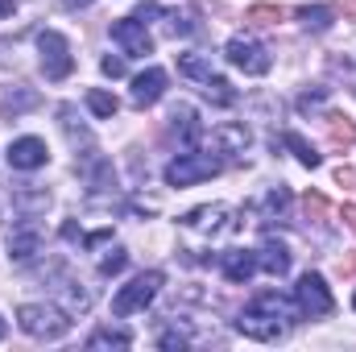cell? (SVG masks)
I'll return each instance as SVG.
<instances>
[{"mask_svg": "<svg viewBox=\"0 0 356 352\" xmlns=\"http://www.w3.org/2000/svg\"><path fill=\"white\" fill-rule=\"evenodd\" d=\"M294 319H298L294 298H286V294H277V290H261V294H253V303L241 311L236 332L249 336V340H257V344H273V340H282V336L290 332Z\"/></svg>", "mask_w": 356, "mask_h": 352, "instance_id": "cell-1", "label": "cell"}, {"mask_svg": "<svg viewBox=\"0 0 356 352\" xmlns=\"http://www.w3.org/2000/svg\"><path fill=\"white\" fill-rule=\"evenodd\" d=\"M17 323L33 340H63L71 332V311H63L54 303H25L17 311Z\"/></svg>", "mask_w": 356, "mask_h": 352, "instance_id": "cell-2", "label": "cell"}, {"mask_svg": "<svg viewBox=\"0 0 356 352\" xmlns=\"http://www.w3.org/2000/svg\"><path fill=\"white\" fill-rule=\"evenodd\" d=\"M162 282H166V278H162V269H145V273H137L129 286H120V290H116V298H112V315L129 319V315L145 311V307L158 298Z\"/></svg>", "mask_w": 356, "mask_h": 352, "instance_id": "cell-3", "label": "cell"}, {"mask_svg": "<svg viewBox=\"0 0 356 352\" xmlns=\"http://www.w3.org/2000/svg\"><path fill=\"white\" fill-rule=\"evenodd\" d=\"M224 170V162L220 158H211V154H178L175 162H166V170H162V178H166V186H195V182H203V178L220 175Z\"/></svg>", "mask_w": 356, "mask_h": 352, "instance_id": "cell-4", "label": "cell"}, {"mask_svg": "<svg viewBox=\"0 0 356 352\" xmlns=\"http://www.w3.org/2000/svg\"><path fill=\"white\" fill-rule=\"evenodd\" d=\"M38 54H42V71L46 79H67L75 71V54H71V42L58 33V29H42L38 33Z\"/></svg>", "mask_w": 356, "mask_h": 352, "instance_id": "cell-5", "label": "cell"}, {"mask_svg": "<svg viewBox=\"0 0 356 352\" xmlns=\"http://www.w3.org/2000/svg\"><path fill=\"white\" fill-rule=\"evenodd\" d=\"M294 307H298V319H323L332 315V290L319 273H302L298 286H294Z\"/></svg>", "mask_w": 356, "mask_h": 352, "instance_id": "cell-6", "label": "cell"}, {"mask_svg": "<svg viewBox=\"0 0 356 352\" xmlns=\"http://www.w3.org/2000/svg\"><path fill=\"white\" fill-rule=\"evenodd\" d=\"M224 54H228V63H232L236 71H245V75H266L269 67H273L269 50L257 42V38H249V33H236V38H228Z\"/></svg>", "mask_w": 356, "mask_h": 352, "instance_id": "cell-7", "label": "cell"}, {"mask_svg": "<svg viewBox=\"0 0 356 352\" xmlns=\"http://www.w3.org/2000/svg\"><path fill=\"white\" fill-rule=\"evenodd\" d=\"M112 42H116L129 58H145V54H154V38L145 33V21H137V17H120V21H112Z\"/></svg>", "mask_w": 356, "mask_h": 352, "instance_id": "cell-8", "label": "cell"}, {"mask_svg": "<svg viewBox=\"0 0 356 352\" xmlns=\"http://www.w3.org/2000/svg\"><path fill=\"white\" fill-rule=\"evenodd\" d=\"M232 211L224 207V203H211V207H195V211H186L182 216V232H203V237H224L228 228H232V220H228Z\"/></svg>", "mask_w": 356, "mask_h": 352, "instance_id": "cell-9", "label": "cell"}, {"mask_svg": "<svg viewBox=\"0 0 356 352\" xmlns=\"http://www.w3.org/2000/svg\"><path fill=\"white\" fill-rule=\"evenodd\" d=\"M46 158H50V150H46L42 137H17L8 145V166L13 170H38V166H46Z\"/></svg>", "mask_w": 356, "mask_h": 352, "instance_id": "cell-10", "label": "cell"}, {"mask_svg": "<svg viewBox=\"0 0 356 352\" xmlns=\"http://www.w3.org/2000/svg\"><path fill=\"white\" fill-rule=\"evenodd\" d=\"M166 83H170V75H166L162 67H145V71L133 79V104H137V108L158 104V99L166 95Z\"/></svg>", "mask_w": 356, "mask_h": 352, "instance_id": "cell-11", "label": "cell"}, {"mask_svg": "<svg viewBox=\"0 0 356 352\" xmlns=\"http://www.w3.org/2000/svg\"><path fill=\"white\" fill-rule=\"evenodd\" d=\"M220 269H224L228 282H249L261 269L257 265V249H228V253H220Z\"/></svg>", "mask_w": 356, "mask_h": 352, "instance_id": "cell-12", "label": "cell"}, {"mask_svg": "<svg viewBox=\"0 0 356 352\" xmlns=\"http://www.w3.org/2000/svg\"><path fill=\"white\" fill-rule=\"evenodd\" d=\"M257 265L273 273V278H282V273H290V249L286 245H277V241H266L261 249H257Z\"/></svg>", "mask_w": 356, "mask_h": 352, "instance_id": "cell-13", "label": "cell"}, {"mask_svg": "<svg viewBox=\"0 0 356 352\" xmlns=\"http://www.w3.org/2000/svg\"><path fill=\"white\" fill-rule=\"evenodd\" d=\"M38 249H42V237H38L33 228H21V232L8 237V257H13V262H33Z\"/></svg>", "mask_w": 356, "mask_h": 352, "instance_id": "cell-14", "label": "cell"}, {"mask_svg": "<svg viewBox=\"0 0 356 352\" xmlns=\"http://www.w3.org/2000/svg\"><path fill=\"white\" fill-rule=\"evenodd\" d=\"M133 344V332L124 328H95L88 336V349H129Z\"/></svg>", "mask_w": 356, "mask_h": 352, "instance_id": "cell-15", "label": "cell"}, {"mask_svg": "<svg viewBox=\"0 0 356 352\" xmlns=\"http://www.w3.org/2000/svg\"><path fill=\"white\" fill-rule=\"evenodd\" d=\"M178 75H186L195 83H207L211 79V63L203 54H178Z\"/></svg>", "mask_w": 356, "mask_h": 352, "instance_id": "cell-16", "label": "cell"}, {"mask_svg": "<svg viewBox=\"0 0 356 352\" xmlns=\"http://www.w3.org/2000/svg\"><path fill=\"white\" fill-rule=\"evenodd\" d=\"M170 129L182 133V141H199V120H195V112L186 104H178L175 112H170Z\"/></svg>", "mask_w": 356, "mask_h": 352, "instance_id": "cell-17", "label": "cell"}, {"mask_svg": "<svg viewBox=\"0 0 356 352\" xmlns=\"http://www.w3.org/2000/svg\"><path fill=\"white\" fill-rule=\"evenodd\" d=\"M216 141H220L228 154H245V145H249V133H245L241 125H220V129H216Z\"/></svg>", "mask_w": 356, "mask_h": 352, "instance_id": "cell-18", "label": "cell"}, {"mask_svg": "<svg viewBox=\"0 0 356 352\" xmlns=\"http://www.w3.org/2000/svg\"><path fill=\"white\" fill-rule=\"evenodd\" d=\"M203 95H207L211 104H220V108H232V104H236V91H232V83H228V79H220V75H211V79L203 83Z\"/></svg>", "mask_w": 356, "mask_h": 352, "instance_id": "cell-19", "label": "cell"}, {"mask_svg": "<svg viewBox=\"0 0 356 352\" xmlns=\"http://www.w3.org/2000/svg\"><path fill=\"white\" fill-rule=\"evenodd\" d=\"M282 141H286V145H290V150H294V158H298V162H302V166H307V170H315V166H319V162H323V158H319V154H315V145H307V141H302V137H298V133H286V137H282Z\"/></svg>", "mask_w": 356, "mask_h": 352, "instance_id": "cell-20", "label": "cell"}, {"mask_svg": "<svg viewBox=\"0 0 356 352\" xmlns=\"http://www.w3.org/2000/svg\"><path fill=\"white\" fill-rule=\"evenodd\" d=\"M88 108H91V116H99V120H112L116 116V95H108V91H88Z\"/></svg>", "mask_w": 356, "mask_h": 352, "instance_id": "cell-21", "label": "cell"}, {"mask_svg": "<svg viewBox=\"0 0 356 352\" xmlns=\"http://www.w3.org/2000/svg\"><path fill=\"white\" fill-rule=\"evenodd\" d=\"M298 21H302V29H327L332 25V8H323V4H315V8H298Z\"/></svg>", "mask_w": 356, "mask_h": 352, "instance_id": "cell-22", "label": "cell"}, {"mask_svg": "<svg viewBox=\"0 0 356 352\" xmlns=\"http://www.w3.org/2000/svg\"><path fill=\"white\" fill-rule=\"evenodd\" d=\"M286 207H290V191H286V186H277V191L266 195V220H273V216L286 220Z\"/></svg>", "mask_w": 356, "mask_h": 352, "instance_id": "cell-23", "label": "cell"}, {"mask_svg": "<svg viewBox=\"0 0 356 352\" xmlns=\"http://www.w3.org/2000/svg\"><path fill=\"white\" fill-rule=\"evenodd\" d=\"M124 265H129V253H124V249H108V257H99V273L112 278V273H120Z\"/></svg>", "mask_w": 356, "mask_h": 352, "instance_id": "cell-24", "label": "cell"}, {"mask_svg": "<svg viewBox=\"0 0 356 352\" xmlns=\"http://www.w3.org/2000/svg\"><path fill=\"white\" fill-rule=\"evenodd\" d=\"M99 71H104L108 79H120V75H124V58H112V54H108V58L99 63Z\"/></svg>", "mask_w": 356, "mask_h": 352, "instance_id": "cell-25", "label": "cell"}, {"mask_svg": "<svg viewBox=\"0 0 356 352\" xmlns=\"http://www.w3.org/2000/svg\"><path fill=\"white\" fill-rule=\"evenodd\" d=\"M13 13H17V0H0V21L13 17Z\"/></svg>", "mask_w": 356, "mask_h": 352, "instance_id": "cell-26", "label": "cell"}, {"mask_svg": "<svg viewBox=\"0 0 356 352\" xmlns=\"http://www.w3.org/2000/svg\"><path fill=\"white\" fill-rule=\"evenodd\" d=\"M63 4H67V8H88L91 0H63Z\"/></svg>", "mask_w": 356, "mask_h": 352, "instance_id": "cell-27", "label": "cell"}, {"mask_svg": "<svg viewBox=\"0 0 356 352\" xmlns=\"http://www.w3.org/2000/svg\"><path fill=\"white\" fill-rule=\"evenodd\" d=\"M0 340H4V319H0Z\"/></svg>", "mask_w": 356, "mask_h": 352, "instance_id": "cell-28", "label": "cell"}, {"mask_svg": "<svg viewBox=\"0 0 356 352\" xmlns=\"http://www.w3.org/2000/svg\"><path fill=\"white\" fill-rule=\"evenodd\" d=\"M353 307H356V294H353Z\"/></svg>", "mask_w": 356, "mask_h": 352, "instance_id": "cell-29", "label": "cell"}]
</instances>
